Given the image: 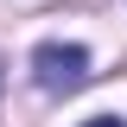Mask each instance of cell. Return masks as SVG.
<instances>
[{"label": "cell", "instance_id": "1", "mask_svg": "<svg viewBox=\"0 0 127 127\" xmlns=\"http://www.w3.org/2000/svg\"><path fill=\"white\" fill-rule=\"evenodd\" d=\"M32 76L45 95H70L89 83V51L83 45H64V38H45V45L32 51Z\"/></svg>", "mask_w": 127, "mask_h": 127}, {"label": "cell", "instance_id": "2", "mask_svg": "<svg viewBox=\"0 0 127 127\" xmlns=\"http://www.w3.org/2000/svg\"><path fill=\"white\" fill-rule=\"evenodd\" d=\"M83 127H127L121 114H95V121H83Z\"/></svg>", "mask_w": 127, "mask_h": 127}]
</instances>
